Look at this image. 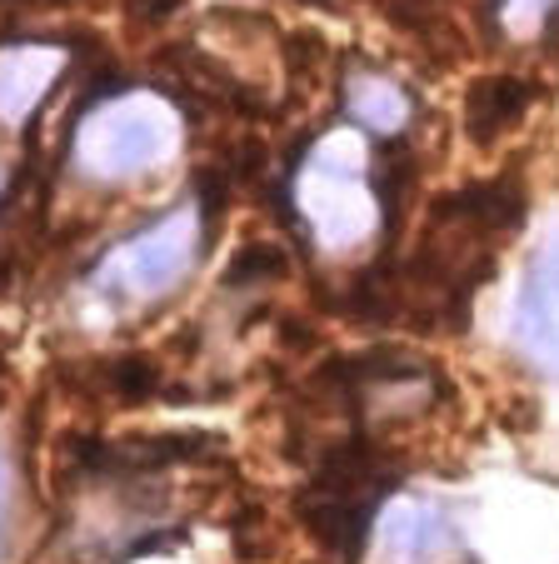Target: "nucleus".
I'll use <instances>...</instances> for the list:
<instances>
[{"mask_svg": "<svg viewBox=\"0 0 559 564\" xmlns=\"http://www.w3.org/2000/svg\"><path fill=\"white\" fill-rule=\"evenodd\" d=\"M55 75H61V51L51 45H15L0 55V120L15 126L31 116Z\"/></svg>", "mask_w": 559, "mask_h": 564, "instance_id": "0eeeda50", "label": "nucleus"}, {"mask_svg": "<svg viewBox=\"0 0 559 564\" xmlns=\"http://www.w3.org/2000/svg\"><path fill=\"white\" fill-rule=\"evenodd\" d=\"M350 116H355L365 130H380V135H390V130L405 126V116H410V100H405V90H395L390 80L359 75V80H350Z\"/></svg>", "mask_w": 559, "mask_h": 564, "instance_id": "1a4fd4ad", "label": "nucleus"}, {"mask_svg": "<svg viewBox=\"0 0 559 564\" xmlns=\"http://www.w3.org/2000/svg\"><path fill=\"white\" fill-rule=\"evenodd\" d=\"M310 220H315V235L330 250L355 246L359 235L369 230L365 181H359L355 165H345L335 150L315 165V181H310Z\"/></svg>", "mask_w": 559, "mask_h": 564, "instance_id": "39448f33", "label": "nucleus"}, {"mask_svg": "<svg viewBox=\"0 0 559 564\" xmlns=\"http://www.w3.org/2000/svg\"><path fill=\"white\" fill-rule=\"evenodd\" d=\"M175 140L180 126L170 106L150 96L106 100L75 130V171L90 175V181H126V175L160 165L175 150Z\"/></svg>", "mask_w": 559, "mask_h": 564, "instance_id": "7ed1b4c3", "label": "nucleus"}, {"mask_svg": "<svg viewBox=\"0 0 559 564\" xmlns=\"http://www.w3.org/2000/svg\"><path fill=\"white\" fill-rule=\"evenodd\" d=\"M6 510H11V449L0 445V524H6Z\"/></svg>", "mask_w": 559, "mask_h": 564, "instance_id": "9d476101", "label": "nucleus"}, {"mask_svg": "<svg viewBox=\"0 0 559 564\" xmlns=\"http://www.w3.org/2000/svg\"><path fill=\"white\" fill-rule=\"evenodd\" d=\"M390 485H395V465H385L365 440H355V445H340L325 455V465H320V475L300 510H305L310 530H315L340 560H355V554L365 550V534H369V524H375L380 500L390 495Z\"/></svg>", "mask_w": 559, "mask_h": 564, "instance_id": "f03ea898", "label": "nucleus"}, {"mask_svg": "<svg viewBox=\"0 0 559 564\" xmlns=\"http://www.w3.org/2000/svg\"><path fill=\"white\" fill-rule=\"evenodd\" d=\"M205 220L201 205H180V210L160 215V220L140 225L136 235H126L120 246H110L100 256V265L90 270V285L116 305H146L180 285L201 260Z\"/></svg>", "mask_w": 559, "mask_h": 564, "instance_id": "f257e3e1", "label": "nucleus"}, {"mask_svg": "<svg viewBox=\"0 0 559 564\" xmlns=\"http://www.w3.org/2000/svg\"><path fill=\"white\" fill-rule=\"evenodd\" d=\"M385 560L390 564H440L454 550V530L434 505L424 500H405L390 510L385 520Z\"/></svg>", "mask_w": 559, "mask_h": 564, "instance_id": "423d86ee", "label": "nucleus"}, {"mask_svg": "<svg viewBox=\"0 0 559 564\" xmlns=\"http://www.w3.org/2000/svg\"><path fill=\"white\" fill-rule=\"evenodd\" d=\"M525 100H529L525 80H509V75H499V80H480V86L470 90V135L475 140L499 135L509 120H519Z\"/></svg>", "mask_w": 559, "mask_h": 564, "instance_id": "6e6552de", "label": "nucleus"}, {"mask_svg": "<svg viewBox=\"0 0 559 564\" xmlns=\"http://www.w3.org/2000/svg\"><path fill=\"white\" fill-rule=\"evenodd\" d=\"M509 340L529 370L559 380V230L539 246L519 280V295L509 305Z\"/></svg>", "mask_w": 559, "mask_h": 564, "instance_id": "20e7f679", "label": "nucleus"}]
</instances>
